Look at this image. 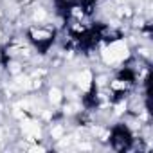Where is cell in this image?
<instances>
[{"mask_svg": "<svg viewBox=\"0 0 153 153\" xmlns=\"http://www.w3.org/2000/svg\"><path fill=\"white\" fill-rule=\"evenodd\" d=\"M128 45L123 42V40H117L114 43H110L108 49H105L103 52V59L105 63H117V61H123L128 58Z\"/></svg>", "mask_w": 153, "mask_h": 153, "instance_id": "1", "label": "cell"}, {"mask_svg": "<svg viewBox=\"0 0 153 153\" xmlns=\"http://www.w3.org/2000/svg\"><path fill=\"white\" fill-rule=\"evenodd\" d=\"M22 130H24V133H25L31 140L40 139V126H38V123H34V121H25V123L22 124Z\"/></svg>", "mask_w": 153, "mask_h": 153, "instance_id": "2", "label": "cell"}, {"mask_svg": "<svg viewBox=\"0 0 153 153\" xmlns=\"http://www.w3.org/2000/svg\"><path fill=\"white\" fill-rule=\"evenodd\" d=\"M90 85H92V72L85 70V72L79 76V87H81L83 90H88Z\"/></svg>", "mask_w": 153, "mask_h": 153, "instance_id": "3", "label": "cell"}, {"mask_svg": "<svg viewBox=\"0 0 153 153\" xmlns=\"http://www.w3.org/2000/svg\"><path fill=\"white\" fill-rule=\"evenodd\" d=\"M49 99H51L52 105H58V103L61 101V92H59L58 88H51V92H49Z\"/></svg>", "mask_w": 153, "mask_h": 153, "instance_id": "4", "label": "cell"}, {"mask_svg": "<svg viewBox=\"0 0 153 153\" xmlns=\"http://www.w3.org/2000/svg\"><path fill=\"white\" fill-rule=\"evenodd\" d=\"M33 36H34L36 40H47V38L51 36V33H49V31H40V29L36 31V29H34V31H33Z\"/></svg>", "mask_w": 153, "mask_h": 153, "instance_id": "5", "label": "cell"}, {"mask_svg": "<svg viewBox=\"0 0 153 153\" xmlns=\"http://www.w3.org/2000/svg\"><path fill=\"white\" fill-rule=\"evenodd\" d=\"M51 133H52V139H61L63 137V126H54Z\"/></svg>", "mask_w": 153, "mask_h": 153, "instance_id": "6", "label": "cell"}, {"mask_svg": "<svg viewBox=\"0 0 153 153\" xmlns=\"http://www.w3.org/2000/svg\"><path fill=\"white\" fill-rule=\"evenodd\" d=\"M112 88H115V90H123V88H126V83H123V81H112Z\"/></svg>", "mask_w": 153, "mask_h": 153, "instance_id": "7", "label": "cell"}, {"mask_svg": "<svg viewBox=\"0 0 153 153\" xmlns=\"http://www.w3.org/2000/svg\"><path fill=\"white\" fill-rule=\"evenodd\" d=\"M43 18H45V11L43 9H38L34 13V20H43Z\"/></svg>", "mask_w": 153, "mask_h": 153, "instance_id": "8", "label": "cell"}]
</instances>
